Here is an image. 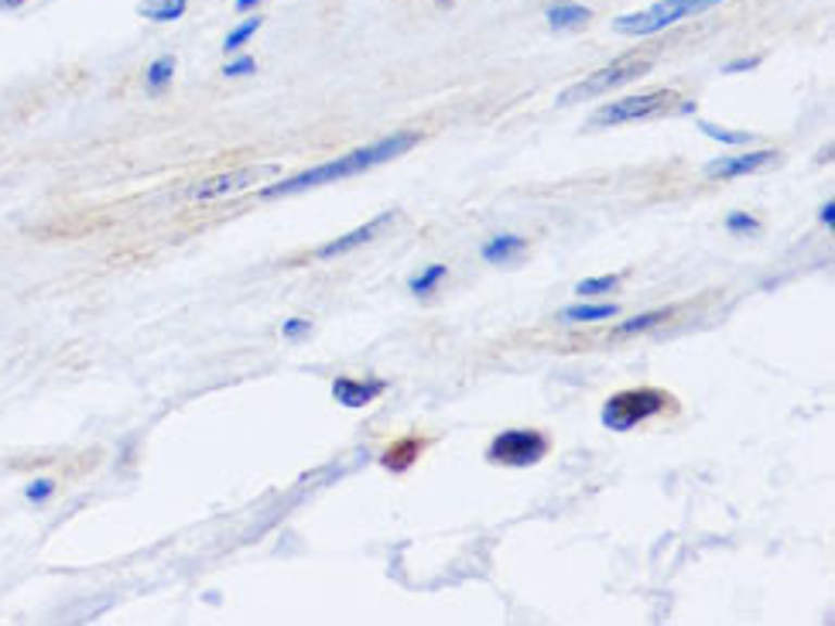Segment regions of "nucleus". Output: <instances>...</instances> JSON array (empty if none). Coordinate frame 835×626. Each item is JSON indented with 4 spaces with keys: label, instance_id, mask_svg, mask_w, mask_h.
Instances as JSON below:
<instances>
[{
    "label": "nucleus",
    "instance_id": "9d476101",
    "mask_svg": "<svg viewBox=\"0 0 835 626\" xmlns=\"http://www.w3.org/2000/svg\"><path fill=\"white\" fill-rule=\"evenodd\" d=\"M384 390H387V384L377 380V377H366V380L339 377V380L333 384V398H336V404H342V408H366L374 398H381Z\"/></svg>",
    "mask_w": 835,
    "mask_h": 626
},
{
    "label": "nucleus",
    "instance_id": "c85d7f7f",
    "mask_svg": "<svg viewBox=\"0 0 835 626\" xmlns=\"http://www.w3.org/2000/svg\"><path fill=\"white\" fill-rule=\"evenodd\" d=\"M261 0H237V11H250V8H258Z\"/></svg>",
    "mask_w": 835,
    "mask_h": 626
},
{
    "label": "nucleus",
    "instance_id": "20e7f679",
    "mask_svg": "<svg viewBox=\"0 0 835 626\" xmlns=\"http://www.w3.org/2000/svg\"><path fill=\"white\" fill-rule=\"evenodd\" d=\"M668 408V393L658 387H637V390H620L602 404V425L610 431H631L647 417H655Z\"/></svg>",
    "mask_w": 835,
    "mask_h": 626
},
{
    "label": "nucleus",
    "instance_id": "cd10ccee",
    "mask_svg": "<svg viewBox=\"0 0 835 626\" xmlns=\"http://www.w3.org/2000/svg\"><path fill=\"white\" fill-rule=\"evenodd\" d=\"M21 4H25V0H0V11H14Z\"/></svg>",
    "mask_w": 835,
    "mask_h": 626
},
{
    "label": "nucleus",
    "instance_id": "bb28decb",
    "mask_svg": "<svg viewBox=\"0 0 835 626\" xmlns=\"http://www.w3.org/2000/svg\"><path fill=\"white\" fill-rule=\"evenodd\" d=\"M822 223H825V226H832V223H835V202H825V209H822Z\"/></svg>",
    "mask_w": 835,
    "mask_h": 626
},
{
    "label": "nucleus",
    "instance_id": "f03ea898",
    "mask_svg": "<svg viewBox=\"0 0 835 626\" xmlns=\"http://www.w3.org/2000/svg\"><path fill=\"white\" fill-rule=\"evenodd\" d=\"M715 4H723V0H658V4L644 8V11L616 17L613 28L623 32V35H634V38H647V35H658L671 25H678V21H685V17L706 14Z\"/></svg>",
    "mask_w": 835,
    "mask_h": 626
},
{
    "label": "nucleus",
    "instance_id": "4468645a",
    "mask_svg": "<svg viewBox=\"0 0 835 626\" xmlns=\"http://www.w3.org/2000/svg\"><path fill=\"white\" fill-rule=\"evenodd\" d=\"M189 8V0H141L137 4V14L148 21H178Z\"/></svg>",
    "mask_w": 835,
    "mask_h": 626
},
{
    "label": "nucleus",
    "instance_id": "f8f14e48",
    "mask_svg": "<svg viewBox=\"0 0 835 626\" xmlns=\"http://www.w3.org/2000/svg\"><path fill=\"white\" fill-rule=\"evenodd\" d=\"M425 449V442L422 438H404V442H394L384 455H381V466L387 470V473H408L411 466H414V459H418V452Z\"/></svg>",
    "mask_w": 835,
    "mask_h": 626
},
{
    "label": "nucleus",
    "instance_id": "6ab92c4d",
    "mask_svg": "<svg viewBox=\"0 0 835 626\" xmlns=\"http://www.w3.org/2000/svg\"><path fill=\"white\" fill-rule=\"evenodd\" d=\"M172 79H175V59H172V55L158 59V62L148 68V76H145V83H148V89H151V92L169 89V83H172Z\"/></svg>",
    "mask_w": 835,
    "mask_h": 626
},
{
    "label": "nucleus",
    "instance_id": "f257e3e1",
    "mask_svg": "<svg viewBox=\"0 0 835 626\" xmlns=\"http://www.w3.org/2000/svg\"><path fill=\"white\" fill-rule=\"evenodd\" d=\"M414 145H418V134H414V130L390 134V137H384V141H377V145L357 148V151H350V154H342V158L329 161V165H319V168H309V172H301V175H295V178H282V181L264 185L261 199H282V196H295V192H309V189H315V185H329V181H339V178L360 175V172L374 168V165H384V161L401 158V154L411 151Z\"/></svg>",
    "mask_w": 835,
    "mask_h": 626
},
{
    "label": "nucleus",
    "instance_id": "423d86ee",
    "mask_svg": "<svg viewBox=\"0 0 835 626\" xmlns=\"http://www.w3.org/2000/svg\"><path fill=\"white\" fill-rule=\"evenodd\" d=\"M277 172H282L277 165H250V168H237V172H223V175H213V178H202V181L189 185L185 199L189 202H213V199L234 196V192H247L264 178H277Z\"/></svg>",
    "mask_w": 835,
    "mask_h": 626
},
{
    "label": "nucleus",
    "instance_id": "dca6fc26",
    "mask_svg": "<svg viewBox=\"0 0 835 626\" xmlns=\"http://www.w3.org/2000/svg\"><path fill=\"white\" fill-rule=\"evenodd\" d=\"M699 130H702L706 137H712V141L730 145V148H744V145H753V141H757L750 130H726V127H719V124H712V121H702Z\"/></svg>",
    "mask_w": 835,
    "mask_h": 626
},
{
    "label": "nucleus",
    "instance_id": "c756f323",
    "mask_svg": "<svg viewBox=\"0 0 835 626\" xmlns=\"http://www.w3.org/2000/svg\"><path fill=\"white\" fill-rule=\"evenodd\" d=\"M443 4H446V0H443Z\"/></svg>",
    "mask_w": 835,
    "mask_h": 626
},
{
    "label": "nucleus",
    "instance_id": "a211bd4d",
    "mask_svg": "<svg viewBox=\"0 0 835 626\" xmlns=\"http://www.w3.org/2000/svg\"><path fill=\"white\" fill-rule=\"evenodd\" d=\"M668 315H671V309H658V312H644L637 318H626L623 326H616V336H637L644 329H655V326H661V322H668Z\"/></svg>",
    "mask_w": 835,
    "mask_h": 626
},
{
    "label": "nucleus",
    "instance_id": "39448f33",
    "mask_svg": "<svg viewBox=\"0 0 835 626\" xmlns=\"http://www.w3.org/2000/svg\"><path fill=\"white\" fill-rule=\"evenodd\" d=\"M545 455H548V438L535 428H507L494 438L490 449H486V459L510 470L538 466Z\"/></svg>",
    "mask_w": 835,
    "mask_h": 626
},
{
    "label": "nucleus",
    "instance_id": "0eeeda50",
    "mask_svg": "<svg viewBox=\"0 0 835 626\" xmlns=\"http://www.w3.org/2000/svg\"><path fill=\"white\" fill-rule=\"evenodd\" d=\"M647 68H651V62H647V59H620V62H613V65H607V68H599L596 76H589V79H583V83H575L572 89H565L559 103L565 107V103H583V100H589V97H602L607 89H616V86H623V83L640 79Z\"/></svg>",
    "mask_w": 835,
    "mask_h": 626
},
{
    "label": "nucleus",
    "instance_id": "4be33fe9",
    "mask_svg": "<svg viewBox=\"0 0 835 626\" xmlns=\"http://www.w3.org/2000/svg\"><path fill=\"white\" fill-rule=\"evenodd\" d=\"M726 229H730V234H757L760 220L750 216V213H730L726 216Z\"/></svg>",
    "mask_w": 835,
    "mask_h": 626
},
{
    "label": "nucleus",
    "instance_id": "5701e85b",
    "mask_svg": "<svg viewBox=\"0 0 835 626\" xmlns=\"http://www.w3.org/2000/svg\"><path fill=\"white\" fill-rule=\"evenodd\" d=\"M309 333H312V322H309V318H288L285 326H282V336L291 339V342L309 339Z\"/></svg>",
    "mask_w": 835,
    "mask_h": 626
},
{
    "label": "nucleus",
    "instance_id": "393cba45",
    "mask_svg": "<svg viewBox=\"0 0 835 626\" xmlns=\"http://www.w3.org/2000/svg\"><path fill=\"white\" fill-rule=\"evenodd\" d=\"M253 73V59H237V62H229L226 68H223V76H229V79H234V76H250Z\"/></svg>",
    "mask_w": 835,
    "mask_h": 626
},
{
    "label": "nucleus",
    "instance_id": "b1692460",
    "mask_svg": "<svg viewBox=\"0 0 835 626\" xmlns=\"http://www.w3.org/2000/svg\"><path fill=\"white\" fill-rule=\"evenodd\" d=\"M52 493H55V479H35V483H28V490H25V497L32 503H45Z\"/></svg>",
    "mask_w": 835,
    "mask_h": 626
},
{
    "label": "nucleus",
    "instance_id": "1a4fd4ad",
    "mask_svg": "<svg viewBox=\"0 0 835 626\" xmlns=\"http://www.w3.org/2000/svg\"><path fill=\"white\" fill-rule=\"evenodd\" d=\"M394 220H398V213H384V216H377V220L363 223L360 229H353V234L336 237L333 243H326V247L319 250V261H336V258H342V253H350V250H357V247H363V243H370V240H377Z\"/></svg>",
    "mask_w": 835,
    "mask_h": 626
},
{
    "label": "nucleus",
    "instance_id": "aec40b11",
    "mask_svg": "<svg viewBox=\"0 0 835 626\" xmlns=\"http://www.w3.org/2000/svg\"><path fill=\"white\" fill-rule=\"evenodd\" d=\"M620 285V277L616 274H602V277H586V281H578V295L583 298H596V295H607V291H613Z\"/></svg>",
    "mask_w": 835,
    "mask_h": 626
},
{
    "label": "nucleus",
    "instance_id": "9b49d317",
    "mask_svg": "<svg viewBox=\"0 0 835 626\" xmlns=\"http://www.w3.org/2000/svg\"><path fill=\"white\" fill-rule=\"evenodd\" d=\"M548 17V28L551 32H572V28H583L593 21V11L583 8V4H572V0H559V4H551L545 11Z\"/></svg>",
    "mask_w": 835,
    "mask_h": 626
},
{
    "label": "nucleus",
    "instance_id": "f3484780",
    "mask_svg": "<svg viewBox=\"0 0 835 626\" xmlns=\"http://www.w3.org/2000/svg\"><path fill=\"white\" fill-rule=\"evenodd\" d=\"M620 309L616 305H572L565 312H559L562 322H602V318H613Z\"/></svg>",
    "mask_w": 835,
    "mask_h": 626
},
{
    "label": "nucleus",
    "instance_id": "2eb2a0df",
    "mask_svg": "<svg viewBox=\"0 0 835 626\" xmlns=\"http://www.w3.org/2000/svg\"><path fill=\"white\" fill-rule=\"evenodd\" d=\"M449 274V267L446 264H428L422 274H414L411 281H408V288H411V295L414 298H425V295H432L438 285H443V277Z\"/></svg>",
    "mask_w": 835,
    "mask_h": 626
},
{
    "label": "nucleus",
    "instance_id": "412c9836",
    "mask_svg": "<svg viewBox=\"0 0 835 626\" xmlns=\"http://www.w3.org/2000/svg\"><path fill=\"white\" fill-rule=\"evenodd\" d=\"M258 28H261V17H250V21H244V25H237L234 32L226 35L223 49H226V52H237L240 45H247V41H250V35L258 32Z\"/></svg>",
    "mask_w": 835,
    "mask_h": 626
},
{
    "label": "nucleus",
    "instance_id": "ddd939ff",
    "mask_svg": "<svg viewBox=\"0 0 835 626\" xmlns=\"http://www.w3.org/2000/svg\"><path fill=\"white\" fill-rule=\"evenodd\" d=\"M521 250H524V240H521V237H514V234H497L494 240L483 243V261L503 264V261H514Z\"/></svg>",
    "mask_w": 835,
    "mask_h": 626
},
{
    "label": "nucleus",
    "instance_id": "6e6552de",
    "mask_svg": "<svg viewBox=\"0 0 835 626\" xmlns=\"http://www.w3.org/2000/svg\"><path fill=\"white\" fill-rule=\"evenodd\" d=\"M771 161H777L774 148H768V151H744V154H723V158L709 161L702 172L712 181H730V178H744V175H753L760 168H768Z\"/></svg>",
    "mask_w": 835,
    "mask_h": 626
},
{
    "label": "nucleus",
    "instance_id": "7ed1b4c3",
    "mask_svg": "<svg viewBox=\"0 0 835 626\" xmlns=\"http://www.w3.org/2000/svg\"><path fill=\"white\" fill-rule=\"evenodd\" d=\"M682 103V97L675 89H651V92H637V97H623L613 100L602 110L593 113V127H616V124H634V121H651V117H664Z\"/></svg>",
    "mask_w": 835,
    "mask_h": 626
},
{
    "label": "nucleus",
    "instance_id": "a878e982",
    "mask_svg": "<svg viewBox=\"0 0 835 626\" xmlns=\"http://www.w3.org/2000/svg\"><path fill=\"white\" fill-rule=\"evenodd\" d=\"M760 65V55H750V59H739V62H730L726 73H747V68Z\"/></svg>",
    "mask_w": 835,
    "mask_h": 626
}]
</instances>
